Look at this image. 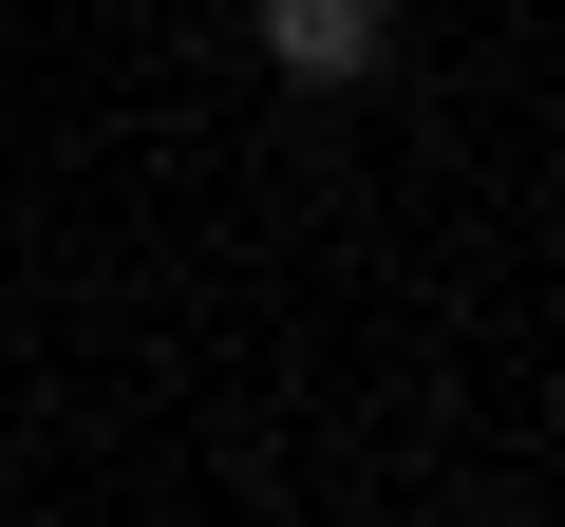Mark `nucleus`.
I'll return each instance as SVG.
<instances>
[{"mask_svg":"<svg viewBox=\"0 0 565 527\" xmlns=\"http://www.w3.org/2000/svg\"><path fill=\"white\" fill-rule=\"evenodd\" d=\"M377 39H396L377 0H264V57L302 76V95H359V76H377Z\"/></svg>","mask_w":565,"mask_h":527,"instance_id":"1","label":"nucleus"}]
</instances>
